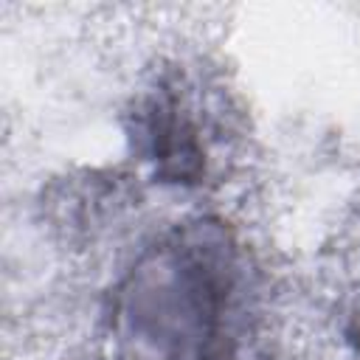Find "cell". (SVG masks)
Listing matches in <instances>:
<instances>
[{
  "mask_svg": "<svg viewBox=\"0 0 360 360\" xmlns=\"http://www.w3.org/2000/svg\"><path fill=\"white\" fill-rule=\"evenodd\" d=\"M239 253L219 222H186L146 248L110 298L118 360H231Z\"/></svg>",
  "mask_w": 360,
  "mask_h": 360,
  "instance_id": "obj_1",
  "label": "cell"
},
{
  "mask_svg": "<svg viewBox=\"0 0 360 360\" xmlns=\"http://www.w3.org/2000/svg\"><path fill=\"white\" fill-rule=\"evenodd\" d=\"M132 138L143 158L155 163L158 177L169 183H197L205 174L202 129L188 104L169 87H158L135 107Z\"/></svg>",
  "mask_w": 360,
  "mask_h": 360,
  "instance_id": "obj_2",
  "label": "cell"
},
{
  "mask_svg": "<svg viewBox=\"0 0 360 360\" xmlns=\"http://www.w3.org/2000/svg\"><path fill=\"white\" fill-rule=\"evenodd\" d=\"M349 343L354 346V354L360 360V309L352 315V323H349Z\"/></svg>",
  "mask_w": 360,
  "mask_h": 360,
  "instance_id": "obj_3",
  "label": "cell"
}]
</instances>
